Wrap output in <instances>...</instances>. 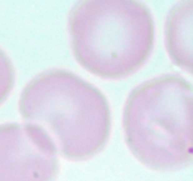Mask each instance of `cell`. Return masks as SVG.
I'll return each instance as SVG.
<instances>
[{"instance_id":"obj_3","label":"cell","mask_w":193,"mask_h":181,"mask_svg":"<svg viewBox=\"0 0 193 181\" xmlns=\"http://www.w3.org/2000/svg\"><path fill=\"white\" fill-rule=\"evenodd\" d=\"M192 109V86L180 74H161L136 86L123 112L130 151L155 170H175L190 164Z\"/></svg>"},{"instance_id":"obj_4","label":"cell","mask_w":193,"mask_h":181,"mask_svg":"<svg viewBox=\"0 0 193 181\" xmlns=\"http://www.w3.org/2000/svg\"><path fill=\"white\" fill-rule=\"evenodd\" d=\"M58 151L52 139L31 123L0 125V181H53Z\"/></svg>"},{"instance_id":"obj_6","label":"cell","mask_w":193,"mask_h":181,"mask_svg":"<svg viewBox=\"0 0 193 181\" xmlns=\"http://www.w3.org/2000/svg\"><path fill=\"white\" fill-rule=\"evenodd\" d=\"M15 81V72L9 56L0 48V104L10 94Z\"/></svg>"},{"instance_id":"obj_1","label":"cell","mask_w":193,"mask_h":181,"mask_svg":"<svg viewBox=\"0 0 193 181\" xmlns=\"http://www.w3.org/2000/svg\"><path fill=\"white\" fill-rule=\"evenodd\" d=\"M19 110L40 127L69 160L94 156L110 134V108L104 94L84 78L61 68L35 76L24 87Z\"/></svg>"},{"instance_id":"obj_2","label":"cell","mask_w":193,"mask_h":181,"mask_svg":"<svg viewBox=\"0 0 193 181\" xmlns=\"http://www.w3.org/2000/svg\"><path fill=\"white\" fill-rule=\"evenodd\" d=\"M73 55L91 73L110 79L136 72L150 57L155 24L135 0H84L68 18Z\"/></svg>"},{"instance_id":"obj_5","label":"cell","mask_w":193,"mask_h":181,"mask_svg":"<svg viewBox=\"0 0 193 181\" xmlns=\"http://www.w3.org/2000/svg\"><path fill=\"white\" fill-rule=\"evenodd\" d=\"M192 0L177 3L168 13L165 25L166 48L171 61L192 72Z\"/></svg>"}]
</instances>
